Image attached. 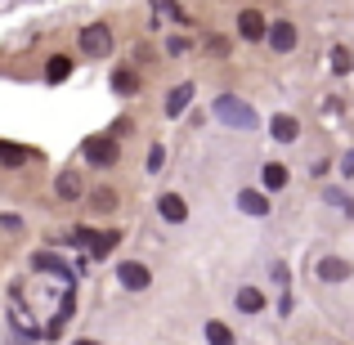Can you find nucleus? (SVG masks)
Here are the masks:
<instances>
[{
    "instance_id": "obj_5",
    "label": "nucleus",
    "mask_w": 354,
    "mask_h": 345,
    "mask_svg": "<svg viewBox=\"0 0 354 345\" xmlns=\"http://www.w3.org/2000/svg\"><path fill=\"white\" fill-rule=\"evenodd\" d=\"M117 278H121V287H126V292H144V287H148V265L126 260V265L117 269Z\"/></svg>"
},
{
    "instance_id": "obj_4",
    "label": "nucleus",
    "mask_w": 354,
    "mask_h": 345,
    "mask_svg": "<svg viewBox=\"0 0 354 345\" xmlns=\"http://www.w3.org/2000/svg\"><path fill=\"white\" fill-rule=\"evenodd\" d=\"M72 242H86V247H90V256H95V260H104L108 251H117L121 233H113V229H108V233H77Z\"/></svg>"
},
{
    "instance_id": "obj_22",
    "label": "nucleus",
    "mask_w": 354,
    "mask_h": 345,
    "mask_svg": "<svg viewBox=\"0 0 354 345\" xmlns=\"http://www.w3.org/2000/svg\"><path fill=\"white\" fill-rule=\"evenodd\" d=\"M350 68H354V54L346 45H337V50H332V72H350Z\"/></svg>"
},
{
    "instance_id": "obj_18",
    "label": "nucleus",
    "mask_w": 354,
    "mask_h": 345,
    "mask_svg": "<svg viewBox=\"0 0 354 345\" xmlns=\"http://www.w3.org/2000/svg\"><path fill=\"white\" fill-rule=\"evenodd\" d=\"M113 90H117L121 99H130V95L139 90V77H135L130 68H121V72H113Z\"/></svg>"
},
{
    "instance_id": "obj_6",
    "label": "nucleus",
    "mask_w": 354,
    "mask_h": 345,
    "mask_svg": "<svg viewBox=\"0 0 354 345\" xmlns=\"http://www.w3.org/2000/svg\"><path fill=\"white\" fill-rule=\"evenodd\" d=\"M314 274H319L323 283H346V278L354 274V269H350V265H346V260H341V256H323Z\"/></svg>"
},
{
    "instance_id": "obj_17",
    "label": "nucleus",
    "mask_w": 354,
    "mask_h": 345,
    "mask_svg": "<svg viewBox=\"0 0 354 345\" xmlns=\"http://www.w3.org/2000/svg\"><path fill=\"white\" fill-rule=\"evenodd\" d=\"M68 77H72V59H63V54H59V59L45 63V81H50V86H59V81H68Z\"/></svg>"
},
{
    "instance_id": "obj_9",
    "label": "nucleus",
    "mask_w": 354,
    "mask_h": 345,
    "mask_svg": "<svg viewBox=\"0 0 354 345\" xmlns=\"http://www.w3.org/2000/svg\"><path fill=\"white\" fill-rule=\"evenodd\" d=\"M238 32H242V41H260V36H265V18H260L256 9H242Z\"/></svg>"
},
{
    "instance_id": "obj_20",
    "label": "nucleus",
    "mask_w": 354,
    "mask_h": 345,
    "mask_svg": "<svg viewBox=\"0 0 354 345\" xmlns=\"http://www.w3.org/2000/svg\"><path fill=\"white\" fill-rule=\"evenodd\" d=\"M283 184H287V166L269 162V166H265V189H283Z\"/></svg>"
},
{
    "instance_id": "obj_12",
    "label": "nucleus",
    "mask_w": 354,
    "mask_h": 345,
    "mask_svg": "<svg viewBox=\"0 0 354 345\" xmlns=\"http://www.w3.org/2000/svg\"><path fill=\"white\" fill-rule=\"evenodd\" d=\"M238 207L247 211V216H265V211H269V202H265V193H256V189H242V193H238Z\"/></svg>"
},
{
    "instance_id": "obj_1",
    "label": "nucleus",
    "mask_w": 354,
    "mask_h": 345,
    "mask_svg": "<svg viewBox=\"0 0 354 345\" xmlns=\"http://www.w3.org/2000/svg\"><path fill=\"white\" fill-rule=\"evenodd\" d=\"M216 117L225 121V126H234V130H256V113H251V104H242L238 95H220L216 99Z\"/></svg>"
},
{
    "instance_id": "obj_23",
    "label": "nucleus",
    "mask_w": 354,
    "mask_h": 345,
    "mask_svg": "<svg viewBox=\"0 0 354 345\" xmlns=\"http://www.w3.org/2000/svg\"><path fill=\"white\" fill-rule=\"evenodd\" d=\"M0 229H5V233H23V220H18V216H0Z\"/></svg>"
},
{
    "instance_id": "obj_10",
    "label": "nucleus",
    "mask_w": 354,
    "mask_h": 345,
    "mask_svg": "<svg viewBox=\"0 0 354 345\" xmlns=\"http://www.w3.org/2000/svg\"><path fill=\"white\" fill-rule=\"evenodd\" d=\"M269 135H274L278 144H292V139L301 135V126H296V117H274L269 121Z\"/></svg>"
},
{
    "instance_id": "obj_2",
    "label": "nucleus",
    "mask_w": 354,
    "mask_h": 345,
    "mask_svg": "<svg viewBox=\"0 0 354 345\" xmlns=\"http://www.w3.org/2000/svg\"><path fill=\"white\" fill-rule=\"evenodd\" d=\"M81 50H86V59H108V50H113V32H108L104 23H90L86 32H81Z\"/></svg>"
},
{
    "instance_id": "obj_25",
    "label": "nucleus",
    "mask_w": 354,
    "mask_h": 345,
    "mask_svg": "<svg viewBox=\"0 0 354 345\" xmlns=\"http://www.w3.org/2000/svg\"><path fill=\"white\" fill-rule=\"evenodd\" d=\"M341 171H346V175H354V153H346V157H341Z\"/></svg>"
},
{
    "instance_id": "obj_24",
    "label": "nucleus",
    "mask_w": 354,
    "mask_h": 345,
    "mask_svg": "<svg viewBox=\"0 0 354 345\" xmlns=\"http://www.w3.org/2000/svg\"><path fill=\"white\" fill-rule=\"evenodd\" d=\"M162 162H166V153H162V148H153V153H148V171H162Z\"/></svg>"
},
{
    "instance_id": "obj_19",
    "label": "nucleus",
    "mask_w": 354,
    "mask_h": 345,
    "mask_svg": "<svg viewBox=\"0 0 354 345\" xmlns=\"http://www.w3.org/2000/svg\"><path fill=\"white\" fill-rule=\"evenodd\" d=\"M207 341H211V345H234V332H229L225 323L211 319V323H207Z\"/></svg>"
},
{
    "instance_id": "obj_26",
    "label": "nucleus",
    "mask_w": 354,
    "mask_h": 345,
    "mask_svg": "<svg viewBox=\"0 0 354 345\" xmlns=\"http://www.w3.org/2000/svg\"><path fill=\"white\" fill-rule=\"evenodd\" d=\"M77 345H99V341H90V337H86V341H77Z\"/></svg>"
},
{
    "instance_id": "obj_21",
    "label": "nucleus",
    "mask_w": 354,
    "mask_h": 345,
    "mask_svg": "<svg viewBox=\"0 0 354 345\" xmlns=\"http://www.w3.org/2000/svg\"><path fill=\"white\" fill-rule=\"evenodd\" d=\"M90 207H95V211H113L117 207V193L113 189H95V193H90Z\"/></svg>"
},
{
    "instance_id": "obj_16",
    "label": "nucleus",
    "mask_w": 354,
    "mask_h": 345,
    "mask_svg": "<svg viewBox=\"0 0 354 345\" xmlns=\"http://www.w3.org/2000/svg\"><path fill=\"white\" fill-rule=\"evenodd\" d=\"M238 310L242 314H260L265 310V296H260L256 287H238Z\"/></svg>"
},
{
    "instance_id": "obj_15",
    "label": "nucleus",
    "mask_w": 354,
    "mask_h": 345,
    "mask_svg": "<svg viewBox=\"0 0 354 345\" xmlns=\"http://www.w3.org/2000/svg\"><path fill=\"white\" fill-rule=\"evenodd\" d=\"M32 265H36V269H41V274H63V278H68V274H72V269H68V265H63V260H59V256H50V251H36V256H32Z\"/></svg>"
},
{
    "instance_id": "obj_13",
    "label": "nucleus",
    "mask_w": 354,
    "mask_h": 345,
    "mask_svg": "<svg viewBox=\"0 0 354 345\" xmlns=\"http://www.w3.org/2000/svg\"><path fill=\"white\" fill-rule=\"evenodd\" d=\"M27 148H18V144H5V139H0V166H9V171H18V166H27Z\"/></svg>"
},
{
    "instance_id": "obj_8",
    "label": "nucleus",
    "mask_w": 354,
    "mask_h": 345,
    "mask_svg": "<svg viewBox=\"0 0 354 345\" xmlns=\"http://www.w3.org/2000/svg\"><path fill=\"white\" fill-rule=\"evenodd\" d=\"M157 211H162V220H171V225H184V216H189L180 193H162V198H157Z\"/></svg>"
},
{
    "instance_id": "obj_11",
    "label": "nucleus",
    "mask_w": 354,
    "mask_h": 345,
    "mask_svg": "<svg viewBox=\"0 0 354 345\" xmlns=\"http://www.w3.org/2000/svg\"><path fill=\"white\" fill-rule=\"evenodd\" d=\"M54 193H59L63 202H77V198H81V175H77V171H63L59 184H54Z\"/></svg>"
},
{
    "instance_id": "obj_7",
    "label": "nucleus",
    "mask_w": 354,
    "mask_h": 345,
    "mask_svg": "<svg viewBox=\"0 0 354 345\" xmlns=\"http://www.w3.org/2000/svg\"><path fill=\"white\" fill-rule=\"evenodd\" d=\"M269 45H274L278 54H292V50H296V27H292V23H283V18H278V23L269 27Z\"/></svg>"
},
{
    "instance_id": "obj_14",
    "label": "nucleus",
    "mask_w": 354,
    "mask_h": 345,
    "mask_svg": "<svg viewBox=\"0 0 354 345\" xmlns=\"http://www.w3.org/2000/svg\"><path fill=\"white\" fill-rule=\"evenodd\" d=\"M189 99H193V86H175L171 95H166V117H180L184 108H189Z\"/></svg>"
},
{
    "instance_id": "obj_3",
    "label": "nucleus",
    "mask_w": 354,
    "mask_h": 345,
    "mask_svg": "<svg viewBox=\"0 0 354 345\" xmlns=\"http://www.w3.org/2000/svg\"><path fill=\"white\" fill-rule=\"evenodd\" d=\"M81 153H86L90 166H113L117 162V139L113 135H108V139H86V144H81Z\"/></svg>"
}]
</instances>
